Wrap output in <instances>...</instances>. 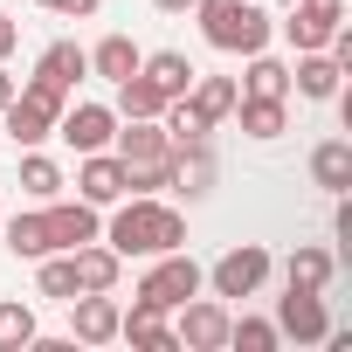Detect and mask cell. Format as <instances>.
I'll return each mask as SVG.
<instances>
[{"mask_svg": "<svg viewBox=\"0 0 352 352\" xmlns=\"http://www.w3.org/2000/svg\"><path fill=\"white\" fill-rule=\"evenodd\" d=\"M311 180H318L324 194H345V187H352V138H324V145L311 152Z\"/></svg>", "mask_w": 352, "mask_h": 352, "instance_id": "cell-19", "label": "cell"}, {"mask_svg": "<svg viewBox=\"0 0 352 352\" xmlns=\"http://www.w3.org/2000/svg\"><path fill=\"white\" fill-rule=\"evenodd\" d=\"M276 331L297 338V345H318V338L331 331V318H324V290H283V297H276Z\"/></svg>", "mask_w": 352, "mask_h": 352, "instance_id": "cell-7", "label": "cell"}, {"mask_svg": "<svg viewBox=\"0 0 352 352\" xmlns=\"http://www.w3.org/2000/svg\"><path fill=\"white\" fill-rule=\"evenodd\" d=\"M338 76H345V69L331 63V49H304V56H297V69H290L297 97H318V104H324V97H338Z\"/></svg>", "mask_w": 352, "mask_h": 352, "instance_id": "cell-16", "label": "cell"}, {"mask_svg": "<svg viewBox=\"0 0 352 352\" xmlns=\"http://www.w3.org/2000/svg\"><path fill=\"white\" fill-rule=\"evenodd\" d=\"M42 297H56V304H69V297H83V283H76V256H69V249H56V256H42Z\"/></svg>", "mask_w": 352, "mask_h": 352, "instance_id": "cell-28", "label": "cell"}, {"mask_svg": "<svg viewBox=\"0 0 352 352\" xmlns=\"http://www.w3.org/2000/svg\"><path fill=\"white\" fill-rule=\"evenodd\" d=\"M14 42H21V21H14V14H0V63L14 56Z\"/></svg>", "mask_w": 352, "mask_h": 352, "instance_id": "cell-33", "label": "cell"}, {"mask_svg": "<svg viewBox=\"0 0 352 352\" xmlns=\"http://www.w3.org/2000/svg\"><path fill=\"white\" fill-rule=\"evenodd\" d=\"M201 14V35L221 49V56H256L270 49V14L256 8V0H194Z\"/></svg>", "mask_w": 352, "mask_h": 352, "instance_id": "cell-2", "label": "cell"}, {"mask_svg": "<svg viewBox=\"0 0 352 352\" xmlns=\"http://www.w3.org/2000/svg\"><path fill=\"white\" fill-rule=\"evenodd\" d=\"M235 118H242L249 138H283V124H290L283 97H235Z\"/></svg>", "mask_w": 352, "mask_h": 352, "instance_id": "cell-22", "label": "cell"}, {"mask_svg": "<svg viewBox=\"0 0 352 352\" xmlns=\"http://www.w3.org/2000/svg\"><path fill=\"white\" fill-rule=\"evenodd\" d=\"M166 111V97H159V83L145 76V69H131L124 83H118V118H159Z\"/></svg>", "mask_w": 352, "mask_h": 352, "instance_id": "cell-24", "label": "cell"}, {"mask_svg": "<svg viewBox=\"0 0 352 352\" xmlns=\"http://www.w3.org/2000/svg\"><path fill=\"white\" fill-rule=\"evenodd\" d=\"M111 145H118V159H124V166H145V159H166V152H173L159 118H124V131H118Z\"/></svg>", "mask_w": 352, "mask_h": 352, "instance_id": "cell-14", "label": "cell"}, {"mask_svg": "<svg viewBox=\"0 0 352 352\" xmlns=\"http://www.w3.org/2000/svg\"><path fill=\"white\" fill-rule=\"evenodd\" d=\"M201 111H208V124H221V118H235V76H194V90H187Z\"/></svg>", "mask_w": 352, "mask_h": 352, "instance_id": "cell-25", "label": "cell"}, {"mask_svg": "<svg viewBox=\"0 0 352 352\" xmlns=\"http://www.w3.org/2000/svg\"><path fill=\"white\" fill-rule=\"evenodd\" d=\"M187 297H201V263H194L187 249H166V256L145 270L138 304H152V311H180Z\"/></svg>", "mask_w": 352, "mask_h": 352, "instance_id": "cell-4", "label": "cell"}, {"mask_svg": "<svg viewBox=\"0 0 352 352\" xmlns=\"http://www.w3.org/2000/svg\"><path fill=\"white\" fill-rule=\"evenodd\" d=\"M242 97H290V69L276 63V56H249V83H242Z\"/></svg>", "mask_w": 352, "mask_h": 352, "instance_id": "cell-26", "label": "cell"}, {"mask_svg": "<svg viewBox=\"0 0 352 352\" xmlns=\"http://www.w3.org/2000/svg\"><path fill=\"white\" fill-rule=\"evenodd\" d=\"M21 194H35V201H56V194H63V166L42 159L35 145H28V159H21Z\"/></svg>", "mask_w": 352, "mask_h": 352, "instance_id": "cell-29", "label": "cell"}, {"mask_svg": "<svg viewBox=\"0 0 352 352\" xmlns=\"http://www.w3.org/2000/svg\"><path fill=\"white\" fill-rule=\"evenodd\" d=\"M97 242H111L118 256H166V249H187V221H180V208H166L159 194H131Z\"/></svg>", "mask_w": 352, "mask_h": 352, "instance_id": "cell-1", "label": "cell"}, {"mask_svg": "<svg viewBox=\"0 0 352 352\" xmlns=\"http://www.w3.org/2000/svg\"><path fill=\"white\" fill-rule=\"evenodd\" d=\"M263 276H270V249H263V242H242V249H228V256L208 270L214 297H256Z\"/></svg>", "mask_w": 352, "mask_h": 352, "instance_id": "cell-6", "label": "cell"}, {"mask_svg": "<svg viewBox=\"0 0 352 352\" xmlns=\"http://www.w3.org/2000/svg\"><path fill=\"white\" fill-rule=\"evenodd\" d=\"M76 201H90V208H118V201H124V159H118V152H83V166H76Z\"/></svg>", "mask_w": 352, "mask_h": 352, "instance_id": "cell-10", "label": "cell"}, {"mask_svg": "<svg viewBox=\"0 0 352 352\" xmlns=\"http://www.w3.org/2000/svg\"><path fill=\"white\" fill-rule=\"evenodd\" d=\"M8 249L28 256V263L56 256V249H49V221H42V214H14V221H8Z\"/></svg>", "mask_w": 352, "mask_h": 352, "instance_id": "cell-27", "label": "cell"}, {"mask_svg": "<svg viewBox=\"0 0 352 352\" xmlns=\"http://www.w3.org/2000/svg\"><path fill=\"white\" fill-rule=\"evenodd\" d=\"M138 69H145V76L159 83V97H166V104H173V97H187V90H194V76H201V69H194V63H187L180 49H159V56H145Z\"/></svg>", "mask_w": 352, "mask_h": 352, "instance_id": "cell-18", "label": "cell"}, {"mask_svg": "<svg viewBox=\"0 0 352 352\" xmlns=\"http://www.w3.org/2000/svg\"><path fill=\"white\" fill-rule=\"evenodd\" d=\"M42 8H49V14H69V21H90L104 0H42Z\"/></svg>", "mask_w": 352, "mask_h": 352, "instance_id": "cell-32", "label": "cell"}, {"mask_svg": "<svg viewBox=\"0 0 352 352\" xmlns=\"http://www.w3.org/2000/svg\"><path fill=\"white\" fill-rule=\"evenodd\" d=\"M21 345H35V311L21 297H8L0 304V352H21Z\"/></svg>", "mask_w": 352, "mask_h": 352, "instance_id": "cell-30", "label": "cell"}, {"mask_svg": "<svg viewBox=\"0 0 352 352\" xmlns=\"http://www.w3.org/2000/svg\"><path fill=\"white\" fill-rule=\"evenodd\" d=\"M69 256H76V283H83V290H111V283H118V270H124V256H118L111 242H104V249H97V242H83V249H69Z\"/></svg>", "mask_w": 352, "mask_h": 352, "instance_id": "cell-23", "label": "cell"}, {"mask_svg": "<svg viewBox=\"0 0 352 352\" xmlns=\"http://www.w3.org/2000/svg\"><path fill=\"white\" fill-rule=\"evenodd\" d=\"M56 131H63L76 152H104V145L118 138V111H111V104H63Z\"/></svg>", "mask_w": 352, "mask_h": 352, "instance_id": "cell-9", "label": "cell"}, {"mask_svg": "<svg viewBox=\"0 0 352 352\" xmlns=\"http://www.w3.org/2000/svg\"><path fill=\"white\" fill-rule=\"evenodd\" d=\"M63 104H69V90H56V83H28V90H14L8 97V111H0V124H8V138L28 152V145H42L49 131H56V118H63Z\"/></svg>", "mask_w": 352, "mask_h": 352, "instance_id": "cell-3", "label": "cell"}, {"mask_svg": "<svg viewBox=\"0 0 352 352\" xmlns=\"http://www.w3.org/2000/svg\"><path fill=\"white\" fill-rule=\"evenodd\" d=\"M345 28V0H290V21H283V35H290V49L304 56V49H331V35Z\"/></svg>", "mask_w": 352, "mask_h": 352, "instance_id": "cell-5", "label": "cell"}, {"mask_svg": "<svg viewBox=\"0 0 352 352\" xmlns=\"http://www.w3.org/2000/svg\"><path fill=\"white\" fill-rule=\"evenodd\" d=\"M138 63H145V56H138V42H131V35H104V42L90 49V69H97L104 83H124Z\"/></svg>", "mask_w": 352, "mask_h": 352, "instance_id": "cell-21", "label": "cell"}, {"mask_svg": "<svg viewBox=\"0 0 352 352\" xmlns=\"http://www.w3.org/2000/svg\"><path fill=\"white\" fill-rule=\"evenodd\" d=\"M14 90H21V83H14L8 69H0V111H8V97H14Z\"/></svg>", "mask_w": 352, "mask_h": 352, "instance_id": "cell-35", "label": "cell"}, {"mask_svg": "<svg viewBox=\"0 0 352 352\" xmlns=\"http://www.w3.org/2000/svg\"><path fill=\"white\" fill-rule=\"evenodd\" d=\"M118 338L152 345V352H173V345H180V338H173V324H166V311H152V304H138V297H131V311L118 318Z\"/></svg>", "mask_w": 352, "mask_h": 352, "instance_id": "cell-15", "label": "cell"}, {"mask_svg": "<svg viewBox=\"0 0 352 352\" xmlns=\"http://www.w3.org/2000/svg\"><path fill=\"white\" fill-rule=\"evenodd\" d=\"M152 8H159V14H187L194 0H152Z\"/></svg>", "mask_w": 352, "mask_h": 352, "instance_id": "cell-34", "label": "cell"}, {"mask_svg": "<svg viewBox=\"0 0 352 352\" xmlns=\"http://www.w3.org/2000/svg\"><path fill=\"white\" fill-rule=\"evenodd\" d=\"M228 345H242V352H276V345H283V331H276L270 318H242V324L228 318Z\"/></svg>", "mask_w": 352, "mask_h": 352, "instance_id": "cell-31", "label": "cell"}, {"mask_svg": "<svg viewBox=\"0 0 352 352\" xmlns=\"http://www.w3.org/2000/svg\"><path fill=\"white\" fill-rule=\"evenodd\" d=\"M338 276V263H331V249H290V263H283V290H324Z\"/></svg>", "mask_w": 352, "mask_h": 352, "instance_id": "cell-17", "label": "cell"}, {"mask_svg": "<svg viewBox=\"0 0 352 352\" xmlns=\"http://www.w3.org/2000/svg\"><path fill=\"white\" fill-rule=\"evenodd\" d=\"M35 76H42V83H56V90H76V83L90 76V56H83L76 42H56V49H42Z\"/></svg>", "mask_w": 352, "mask_h": 352, "instance_id": "cell-20", "label": "cell"}, {"mask_svg": "<svg viewBox=\"0 0 352 352\" xmlns=\"http://www.w3.org/2000/svg\"><path fill=\"white\" fill-rule=\"evenodd\" d=\"M159 124H166V145H173V152H194V145H208V131H214L194 97H173V104L159 111Z\"/></svg>", "mask_w": 352, "mask_h": 352, "instance_id": "cell-13", "label": "cell"}, {"mask_svg": "<svg viewBox=\"0 0 352 352\" xmlns=\"http://www.w3.org/2000/svg\"><path fill=\"white\" fill-rule=\"evenodd\" d=\"M42 221H49V249H83V242H97V235H104V221H97V208H90V201L42 208Z\"/></svg>", "mask_w": 352, "mask_h": 352, "instance_id": "cell-11", "label": "cell"}, {"mask_svg": "<svg viewBox=\"0 0 352 352\" xmlns=\"http://www.w3.org/2000/svg\"><path fill=\"white\" fill-rule=\"evenodd\" d=\"M173 338H180L187 352H221V345H228V311H221L214 297H187V304H180V331H173Z\"/></svg>", "mask_w": 352, "mask_h": 352, "instance_id": "cell-8", "label": "cell"}, {"mask_svg": "<svg viewBox=\"0 0 352 352\" xmlns=\"http://www.w3.org/2000/svg\"><path fill=\"white\" fill-rule=\"evenodd\" d=\"M69 311H76V338L83 345H111L118 338V318L124 311H118L111 290H83V297H69Z\"/></svg>", "mask_w": 352, "mask_h": 352, "instance_id": "cell-12", "label": "cell"}]
</instances>
